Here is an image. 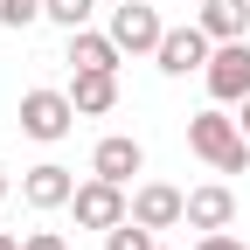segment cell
<instances>
[{
	"label": "cell",
	"instance_id": "obj_1",
	"mask_svg": "<svg viewBox=\"0 0 250 250\" xmlns=\"http://www.w3.org/2000/svg\"><path fill=\"white\" fill-rule=\"evenodd\" d=\"M188 146H195L208 167H223V174H243V167H250V139H243V125L223 118V111H195V125H188Z\"/></svg>",
	"mask_w": 250,
	"mask_h": 250
},
{
	"label": "cell",
	"instance_id": "obj_2",
	"mask_svg": "<svg viewBox=\"0 0 250 250\" xmlns=\"http://www.w3.org/2000/svg\"><path fill=\"white\" fill-rule=\"evenodd\" d=\"M77 118H83V111L70 104V90H28V98H21V132L42 139V146H56Z\"/></svg>",
	"mask_w": 250,
	"mask_h": 250
},
{
	"label": "cell",
	"instance_id": "obj_3",
	"mask_svg": "<svg viewBox=\"0 0 250 250\" xmlns=\"http://www.w3.org/2000/svg\"><path fill=\"white\" fill-rule=\"evenodd\" d=\"M208 98L215 104H243L250 98V42L236 35V42H215V56H208Z\"/></svg>",
	"mask_w": 250,
	"mask_h": 250
},
{
	"label": "cell",
	"instance_id": "obj_4",
	"mask_svg": "<svg viewBox=\"0 0 250 250\" xmlns=\"http://www.w3.org/2000/svg\"><path fill=\"white\" fill-rule=\"evenodd\" d=\"M70 208H77V223H83V229H111V223H125V215H132L125 188H118V181H104V174H90L77 195H70Z\"/></svg>",
	"mask_w": 250,
	"mask_h": 250
},
{
	"label": "cell",
	"instance_id": "obj_5",
	"mask_svg": "<svg viewBox=\"0 0 250 250\" xmlns=\"http://www.w3.org/2000/svg\"><path fill=\"white\" fill-rule=\"evenodd\" d=\"M215 35H208V28L195 21V28H167V35H160V49H153V62H160V70L167 77H188V70H208V49Z\"/></svg>",
	"mask_w": 250,
	"mask_h": 250
},
{
	"label": "cell",
	"instance_id": "obj_6",
	"mask_svg": "<svg viewBox=\"0 0 250 250\" xmlns=\"http://www.w3.org/2000/svg\"><path fill=\"white\" fill-rule=\"evenodd\" d=\"M160 35H167V28H160V14H153L146 0H125V7H111V42H118V49L153 56V49H160Z\"/></svg>",
	"mask_w": 250,
	"mask_h": 250
},
{
	"label": "cell",
	"instance_id": "obj_7",
	"mask_svg": "<svg viewBox=\"0 0 250 250\" xmlns=\"http://www.w3.org/2000/svg\"><path fill=\"white\" fill-rule=\"evenodd\" d=\"M132 223H146V229L188 223V195H181V188H167V181H146L139 195H132Z\"/></svg>",
	"mask_w": 250,
	"mask_h": 250
},
{
	"label": "cell",
	"instance_id": "obj_8",
	"mask_svg": "<svg viewBox=\"0 0 250 250\" xmlns=\"http://www.w3.org/2000/svg\"><path fill=\"white\" fill-rule=\"evenodd\" d=\"M70 195H77V181H70V167H56V160H42V167L21 174V202L28 208H70Z\"/></svg>",
	"mask_w": 250,
	"mask_h": 250
},
{
	"label": "cell",
	"instance_id": "obj_9",
	"mask_svg": "<svg viewBox=\"0 0 250 250\" xmlns=\"http://www.w3.org/2000/svg\"><path fill=\"white\" fill-rule=\"evenodd\" d=\"M146 167V153H139V139H125V132H111V139H98V153H90V174H104V181H132Z\"/></svg>",
	"mask_w": 250,
	"mask_h": 250
},
{
	"label": "cell",
	"instance_id": "obj_10",
	"mask_svg": "<svg viewBox=\"0 0 250 250\" xmlns=\"http://www.w3.org/2000/svg\"><path fill=\"white\" fill-rule=\"evenodd\" d=\"M70 104H77L83 118H104V111L118 104V70H77V83H70Z\"/></svg>",
	"mask_w": 250,
	"mask_h": 250
},
{
	"label": "cell",
	"instance_id": "obj_11",
	"mask_svg": "<svg viewBox=\"0 0 250 250\" xmlns=\"http://www.w3.org/2000/svg\"><path fill=\"white\" fill-rule=\"evenodd\" d=\"M229 215H236V195L223 181H208V188L188 195V229H229Z\"/></svg>",
	"mask_w": 250,
	"mask_h": 250
},
{
	"label": "cell",
	"instance_id": "obj_12",
	"mask_svg": "<svg viewBox=\"0 0 250 250\" xmlns=\"http://www.w3.org/2000/svg\"><path fill=\"white\" fill-rule=\"evenodd\" d=\"M118 42H111V28H104V35H90V28H70V62H77V70H118Z\"/></svg>",
	"mask_w": 250,
	"mask_h": 250
},
{
	"label": "cell",
	"instance_id": "obj_13",
	"mask_svg": "<svg viewBox=\"0 0 250 250\" xmlns=\"http://www.w3.org/2000/svg\"><path fill=\"white\" fill-rule=\"evenodd\" d=\"M202 28L215 42H236L243 28H250V0H202Z\"/></svg>",
	"mask_w": 250,
	"mask_h": 250
},
{
	"label": "cell",
	"instance_id": "obj_14",
	"mask_svg": "<svg viewBox=\"0 0 250 250\" xmlns=\"http://www.w3.org/2000/svg\"><path fill=\"white\" fill-rule=\"evenodd\" d=\"M104 250H153V229L125 215V223H111V229H104Z\"/></svg>",
	"mask_w": 250,
	"mask_h": 250
},
{
	"label": "cell",
	"instance_id": "obj_15",
	"mask_svg": "<svg viewBox=\"0 0 250 250\" xmlns=\"http://www.w3.org/2000/svg\"><path fill=\"white\" fill-rule=\"evenodd\" d=\"M42 14H49L56 28H83V21L98 14V7H90V0H42Z\"/></svg>",
	"mask_w": 250,
	"mask_h": 250
},
{
	"label": "cell",
	"instance_id": "obj_16",
	"mask_svg": "<svg viewBox=\"0 0 250 250\" xmlns=\"http://www.w3.org/2000/svg\"><path fill=\"white\" fill-rule=\"evenodd\" d=\"M0 21H7V28H28V21H49V14H42V0H0Z\"/></svg>",
	"mask_w": 250,
	"mask_h": 250
},
{
	"label": "cell",
	"instance_id": "obj_17",
	"mask_svg": "<svg viewBox=\"0 0 250 250\" xmlns=\"http://www.w3.org/2000/svg\"><path fill=\"white\" fill-rule=\"evenodd\" d=\"M195 250H250V243H243V236H229V229H202V243H195Z\"/></svg>",
	"mask_w": 250,
	"mask_h": 250
},
{
	"label": "cell",
	"instance_id": "obj_18",
	"mask_svg": "<svg viewBox=\"0 0 250 250\" xmlns=\"http://www.w3.org/2000/svg\"><path fill=\"white\" fill-rule=\"evenodd\" d=\"M21 250H70V243H62L56 229H28V236H21Z\"/></svg>",
	"mask_w": 250,
	"mask_h": 250
},
{
	"label": "cell",
	"instance_id": "obj_19",
	"mask_svg": "<svg viewBox=\"0 0 250 250\" xmlns=\"http://www.w3.org/2000/svg\"><path fill=\"white\" fill-rule=\"evenodd\" d=\"M0 250H21V236H7V229H0Z\"/></svg>",
	"mask_w": 250,
	"mask_h": 250
},
{
	"label": "cell",
	"instance_id": "obj_20",
	"mask_svg": "<svg viewBox=\"0 0 250 250\" xmlns=\"http://www.w3.org/2000/svg\"><path fill=\"white\" fill-rule=\"evenodd\" d=\"M236 125H243V139H250V98H243V118H236Z\"/></svg>",
	"mask_w": 250,
	"mask_h": 250
},
{
	"label": "cell",
	"instance_id": "obj_21",
	"mask_svg": "<svg viewBox=\"0 0 250 250\" xmlns=\"http://www.w3.org/2000/svg\"><path fill=\"white\" fill-rule=\"evenodd\" d=\"M0 195H7V167H0Z\"/></svg>",
	"mask_w": 250,
	"mask_h": 250
}]
</instances>
